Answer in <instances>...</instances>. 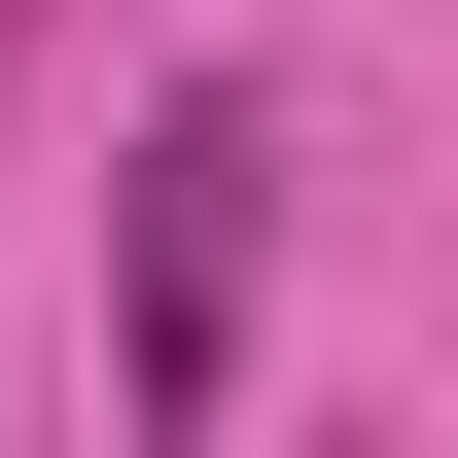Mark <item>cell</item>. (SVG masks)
Instances as JSON below:
<instances>
[{"mask_svg":"<svg viewBox=\"0 0 458 458\" xmlns=\"http://www.w3.org/2000/svg\"><path fill=\"white\" fill-rule=\"evenodd\" d=\"M247 212H283V141H247V106H141V318H106V423L141 458L247 388Z\"/></svg>","mask_w":458,"mask_h":458,"instance_id":"cell-1","label":"cell"}]
</instances>
